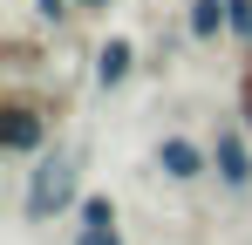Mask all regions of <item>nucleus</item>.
<instances>
[{"instance_id":"7","label":"nucleus","mask_w":252,"mask_h":245,"mask_svg":"<svg viewBox=\"0 0 252 245\" xmlns=\"http://www.w3.org/2000/svg\"><path fill=\"white\" fill-rule=\"evenodd\" d=\"M184 28H191V41H218V34H232V0H191Z\"/></svg>"},{"instance_id":"6","label":"nucleus","mask_w":252,"mask_h":245,"mask_svg":"<svg viewBox=\"0 0 252 245\" xmlns=\"http://www.w3.org/2000/svg\"><path fill=\"white\" fill-rule=\"evenodd\" d=\"M129 68H136V41L129 34H109L102 48H95V89H123Z\"/></svg>"},{"instance_id":"3","label":"nucleus","mask_w":252,"mask_h":245,"mask_svg":"<svg viewBox=\"0 0 252 245\" xmlns=\"http://www.w3.org/2000/svg\"><path fill=\"white\" fill-rule=\"evenodd\" d=\"M211 170L225 191H252V129L246 122H218L211 136Z\"/></svg>"},{"instance_id":"11","label":"nucleus","mask_w":252,"mask_h":245,"mask_svg":"<svg viewBox=\"0 0 252 245\" xmlns=\"http://www.w3.org/2000/svg\"><path fill=\"white\" fill-rule=\"evenodd\" d=\"M75 7H109V0H75Z\"/></svg>"},{"instance_id":"10","label":"nucleus","mask_w":252,"mask_h":245,"mask_svg":"<svg viewBox=\"0 0 252 245\" xmlns=\"http://www.w3.org/2000/svg\"><path fill=\"white\" fill-rule=\"evenodd\" d=\"M239 122H246V129H252V61H246V68H239Z\"/></svg>"},{"instance_id":"1","label":"nucleus","mask_w":252,"mask_h":245,"mask_svg":"<svg viewBox=\"0 0 252 245\" xmlns=\"http://www.w3.org/2000/svg\"><path fill=\"white\" fill-rule=\"evenodd\" d=\"M48 129H55V116H48V102L34 89H7L0 95V150L7 157H41Z\"/></svg>"},{"instance_id":"5","label":"nucleus","mask_w":252,"mask_h":245,"mask_svg":"<svg viewBox=\"0 0 252 245\" xmlns=\"http://www.w3.org/2000/svg\"><path fill=\"white\" fill-rule=\"evenodd\" d=\"M75 245H123V225H116V198L89 191L75 204Z\"/></svg>"},{"instance_id":"2","label":"nucleus","mask_w":252,"mask_h":245,"mask_svg":"<svg viewBox=\"0 0 252 245\" xmlns=\"http://www.w3.org/2000/svg\"><path fill=\"white\" fill-rule=\"evenodd\" d=\"M68 204H82V198H75V163L62 157V150H41L34 170H28V218L48 225V218L68 211Z\"/></svg>"},{"instance_id":"9","label":"nucleus","mask_w":252,"mask_h":245,"mask_svg":"<svg viewBox=\"0 0 252 245\" xmlns=\"http://www.w3.org/2000/svg\"><path fill=\"white\" fill-rule=\"evenodd\" d=\"M232 34L252 48V0H232Z\"/></svg>"},{"instance_id":"8","label":"nucleus","mask_w":252,"mask_h":245,"mask_svg":"<svg viewBox=\"0 0 252 245\" xmlns=\"http://www.w3.org/2000/svg\"><path fill=\"white\" fill-rule=\"evenodd\" d=\"M34 14H41L48 28H62V21H68V14H75V0H34Z\"/></svg>"},{"instance_id":"4","label":"nucleus","mask_w":252,"mask_h":245,"mask_svg":"<svg viewBox=\"0 0 252 245\" xmlns=\"http://www.w3.org/2000/svg\"><path fill=\"white\" fill-rule=\"evenodd\" d=\"M157 170H164L170 184H198L211 170V143H191V136H164L157 143Z\"/></svg>"}]
</instances>
